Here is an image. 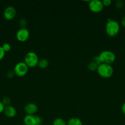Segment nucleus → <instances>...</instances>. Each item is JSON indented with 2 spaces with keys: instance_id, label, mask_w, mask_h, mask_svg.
<instances>
[{
  "instance_id": "obj_1",
  "label": "nucleus",
  "mask_w": 125,
  "mask_h": 125,
  "mask_svg": "<svg viewBox=\"0 0 125 125\" xmlns=\"http://www.w3.org/2000/svg\"><path fill=\"white\" fill-rule=\"evenodd\" d=\"M120 26L116 21L108 19L105 25V32L109 36L115 37L120 32Z\"/></svg>"
},
{
  "instance_id": "obj_2",
  "label": "nucleus",
  "mask_w": 125,
  "mask_h": 125,
  "mask_svg": "<svg viewBox=\"0 0 125 125\" xmlns=\"http://www.w3.org/2000/svg\"><path fill=\"white\" fill-rule=\"evenodd\" d=\"M113 68L111 65L106 64V63H100L98 66L97 72L98 74L100 77L103 78H110L113 74Z\"/></svg>"
},
{
  "instance_id": "obj_3",
  "label": "nucleus",
  "mask_w": 125,
  "mask_h": 125,
  "mask_svg": "<svg viewBox=\"0 0 125 125\" xmlns=\"http://www.w3.org/2000/svg\"><path fill=\"white\" fill-rule=\"evenodd\" d=\"M99 58L101 63L111 65L116 60V56L112 51L109 50H105L100 52L99 54Z\"/></svg>"
},
{
  "instance_id": "obj_4",
  "label": "nucleus",
  "mask_w": 125,
  "mask_h": 125,
  "mask_svg": "<svg viewBox=\"0 0 125 125\" xmlns=\"http://www.w3.org/2000/svg\"><path fill=\"white\" fill-rule=\"evenodd\" d=\"M39 57L37 54L33 51H29L26 54L24 59V62L28 68H33L38 66Z\"/></svg>"
},
{
  "instance_id": "obj_5",
  "label": "nucleus",
  "mask_w": 125,
  "mask_h": 125,
  "mask_svg": "<svg viewBox=\"0 0 125 125\" xmlns=\"http://www.w3.org/2000/svg\"><path fill=\"white\" fill-rule=\"evenodd\" d=\"M28 72V67L24 62H19L15 65L13 72L15 75L18 77H23L27 74Z\"/></svg>"
},
{
  "instance_id": "obj_6",
  "label": "nucleus",
  "mask_w": 125,
  "mask_h": 125,
  "mask_svg": "<svg viewBox=\"0 0 125 125\" xmlns=\"http://www.w3.org/2000/svg\"><path fill=\"white\" fill-rule=\"evenodd\" d=\"M88 7L90 11L93 13H99L104 9L102 1L100 0H92L89 1L88 3Z\"/></svg>"
},
{
  "instance_id": "obj_7",
  "label": "nucleus",
  "mask_w": 125,
  "mask_h": 125,
  "mask_svg": "<svg viewBox=\"0 0 125 125\" xmlns=\"http://www.w3.org/2000/svg\"><path fill=\"white\" fill-rule=\"evenodd\" d=\"M29 37V32L26 28H20L16 33V38L20 42L27 41Z\"/></svg>"
},
{
  "instance_id": "obj_8",
  "label": "nucleus",
  "mask_w": 125,
  "mask_h": 125,
  "mask_svg": "<svg viewBox=\"0 0 125 125\" xmlns=\"http://www.w3.org/2000/svg\"><path fill=\"white\" fill-rule=\"evenodd\" d=\"M17 13L15 8L13 6H8L4 11V17L7 20H12L15 18Z\"/></svg>"
},
{
  "instance_id": "obj_9",
  "label": "nucleus",
  "mask_w": 125,
  "mask_h": 125,
  "mask_svg": "<svg viewBox=\"0 0 125 125\" xmlns=\"http://www.w3.org/2000/svg\"><path fill=\"white\" fill-rule=\"evenodd\" d=\"M24 111L26 115H34L38 111V107L33 103H28L25 106Z\"/></svg>"
},
{
  "instance_id": "obj_10",
  "label": "nucleus",
  "mask_w": 125,
  "mask_h": 125,
  "mask_svg": "<svg viewBox=\"0 0 125 125\" xmlns=\"http://www.w3.org/2000/svg\"><path fill=\"white\" fill-rule=\"evenodd\" d=\"M3 112L6 115V116H7L9 118H13L16 115L17 111L13 106L9 105V106H5Z\"/></svg>"
},
{
  "instance_id": "obj_11",
  "label": "nucleus",
  "mask_w": 125,
  "mask_h": 125,
  "mask_svg": "<svg viewBox=\"0 0 125 125\" xmlns=\"http://www.w3.org/2000/svg\"><path fill=\"white\" fill-rule=\"evenodd\" d=\"M25 125H37L36 117L34 115H26L23 118Z\"/></svg>"
},
{
  "instance_id": "obj_12",
  "label": "nucleus",
  "mask_w": 125,
  "mask_h": 125,
  "mask_svg": "<svg viewBox=\"0 0 125 125\" xmlns=\"http://www.w3.org/2000/svg\"><path fill=\"white\" fill-rule=\"evenodd\" d=\"M49 65V62L48 61V60H47L46 59H40L39 60V62H38V66L39 67V68H40V69H45V68H47Z\"/></svg>"
},
{
  "instance_id": "obj_13",
  "label": "nucleus",
  "mask_w": 125,
  "mask_h": 125,
  "mask_svg": "<svg viewBox=\"0 0 125 125\" xmlns=\"http://www.w3.org/2000/svg\"><path fill=\"white\" fill-rule=\"evenodd\" d=\"M67 125H83V123L80 118L72 117L69 120Z\"/></svg>"
},
{
  "instance_id": "obj_14",
  "label": "nucleus",
  "mask_w": 125,
  "mask_h": 125,
  "mask_svg": "<svg viewBox=\"0 0 125 125\" xmlns=\"http://www.w3.org/2000/svg\"><path fill=\"white\" fill-rule=\"evenodd\" d=\"M53 125H67V123L61 118H56L53 121Z\"/></svg>"
},
{
  "instance_id": "obj_15",
  "label": "nucleus",
  "mask_w": 125,
  "mask_h": 125,
  "mask_svg": "<svg viewBox=\"0 0 125 125\" xmlns=\"http://www.w3.org/2000/svg\"><path fill=\"white\" fill-rule=\"evenodd\" d=\"M98 66L96 63L93 62V61H91L88 65V69L89 70L91 71V72H94V71H97L98 68Z\"/></svg>"
},
{
  "instance_id": "obj_16",
  "label": "nucleus",
  "mask_w": 125,
  "mask_h": 125,
  "mask_svg": "<svg viewBox=\"0 0 125 125\" xmlns=\"http://www.w3.org/2000/svg\"><path fill=\"white\" fill-rule=\"evenodd\" d=\"M1 46H2L4 51H5V52H8L11 50V45L9 43H4Z\"/></svg>"
},
{
  "instance_id": "obj_17",
  "label": "nucleus",
  "mask_w": 125,
  "mask_h": 125,
  "mask_svg": "<svg viewBox=\"0 0 125 125\" xmlns=\"http://www.w3.org/2000/svg\"><path fill=\"white\" fill-rule=\"evenodd\" d=\"M2 103L4 104L5 106L10 105L11 103V100L9 97H4L2 100Z\"/></svg>"
},
{
  "instance_id": "obj_18",
  "label": "nucleus",
  "mask_w": 125,
  "mask_h": 125,
  "mask_svg": "<svg viewBox=\"0 0 125 125\" xmlns=\"http://www.w3.org/2000/svg\"><path fill=\"white\" fill-rule=\"evenodd\" d=\"M20 26L21 28H25L26 25V20L25 19H21L19 21Z\"/></svg>"
},
{
  "instance_id": "obj_19",
  "label": "nucleus",
  "mask_w": 125,
  "mask_h": 125,
  "mask_svg": "<svg viewBox=\"0 0 125 125\" xmlns=\"http://www.w3.org/2000/svg\"><path fill=\"white\" fill-rule=\"evenodd\" d=\"M91 61H93V62H94L95 63H96L98 65H99L101 63V62H100V59H99V56H94V57L93 58V60H92Z\"/></svg>"
},
{
  "instance_id": "obj_20",
  "label": "nucleus",
  "mask_w": 125,
  "mask_h": 125,
  "mask_svg": "<svg viewBox=\"0 0 125 125\" xmlns=\"http://www.w3.org/2000/svg\"><path fill=\"white\" fill-rule=\"evenodd\" d=\"M115 6L117 7L118 9H122L123 7V2L121 1H116L115 2Z\"/></svg>"
},
{
  "instance_id": "obj_21",
  "label": "nucleus",
  "mask_w": 125,
  "mask_h": 125,
  "mask_svg": "<svg viewBox=\"0 0 125 125\" xmlns=\"http://www.w3.org/2000/svg\"><path fill=\"white\" fill-rule=\"evenodd\" d=\"M102 2L104 7H108V6H110L112 4V1L111 0H103L102 1Z\"/></svg>"
},
{
  "instance_id": "obj_22",
  "label": "nucleus",
  "mask_w": 125,
  "mask_h": 125,
  "mask_svg": "<svg viewBox=\"0 0 125 125\" xmlns=\"http://www.w3.org/2000/svg\"><path fill=\"white\" fill-rule=\"evenodd\" d=\"M5 53L6 52L4 51L3 49H2V46H0V61H1L4 58V57L5 56Z\"/></svg>"
},
{
  "instance_id": "obj_23",
  "label": "nucleus",
  "mask_w": 125,
  "mask_h": 125,
  "mask_svg": "<svg viewBox=\"0 0 125 125\" xmlns=\"http://www.w3.org/2000/svg\"><path fill=\"white\" fill-rule=\"evenodd\" d=\"M36 122H37V125H42V119L39 116H36Z\"/></svg>"
},
{
  "instance_id": "obj_24",
  "label": "nucleus",
  "mask_w": 125,
  "mask_h": 125,
  "mask_svg": "<svg viewBox=\"0 0 125 125\" xmlns=\"http://www.w3.org/2000/svg\"><path fill=\"white\" fill-rule=\"evenodd\" d=\"M15 75V73L13 72V71H9L7 73V76L9 78H12L13 77V76Z\"/></svg>"
},
{
  "instance_id": "obj_25",
  "label": "nucleus",
  "mask_w": 125,
  "mask_h": 125,
  "mask_svg": "<svg viewBox=\"0 0 125 125\" xmlns=\"http://www.w3.org/2000/svg\"><path fill=\"white\" fill-rule=\"evenodd\" d=\"M4 107H5V106L4 105V104L2 103V101H0V114L4 112Z\"/></svg>"
},
{
  "instance_id": "obj_26",
  "label": "nucleus",
  "mask_w": 125,
  "mask_h": 125,
  "mask_svg": "<svg viewBox=\"0 0 125 125\" xmlns=\"http://www.w3.org/2000/svg\"><path fill=\"white\" fill-rule=\"evenodd\" d=\"M121 24L123 27L125 28V16L123 17L121 20Z\"/></svg>"
},
{
  "instance_id": "obj_27",
  "label": "nucleus",
  "mask_w": 125,
  "mask_h": 125,
  "mask_svg": "<svg viewBox=\"0 0 125 125\" xmlns=\"http://www.w3.org/2000/svg\"><path fill=\"white\" fill-rule=\"evenodd\" d=\"M121 111L125 115V102L123 104L122 106H121Z\"/></svg>"
},
{
  "instance_id": "obj_28",
  "label": "nucleus",
  "mask_w": 125,
  "mask_h": 125,
  "mask_svg": "<svg viewBox=\"0 0 125 125\" xmlns=\"http://www.w3.org/2000/svg\"></svg>"
}]
</instances>
